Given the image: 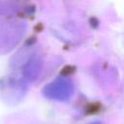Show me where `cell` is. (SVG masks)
Segmentation results:
<instances>
[{"label":"cell","mask_w":124,"mask_h":124,"mask_svg":"<svg viewBox=\"0 0 124 124\" xmlns=\"http://www.w3.org/2000/svg\"><path fill=\"white\" fill-rule=\"evenodd\" d=\"M74 93V84L67 78H57L45 88L47 98L57 101L68 100Z\"/></svg>","instance_id":"obj_1"},{"label":"cell","mask_w":124,"mask_h":124,"mask_svg":"<svg viewBox=\"0 0 124 124\" xmlns=\"http://www.w3.org/2000/svg\"><path fill=\"white\" fill-rule=\"evenodd\" d=\"M91 124H100V123H91Z\"/></svg>","instance_id":"obj_2"}]
</instances>
